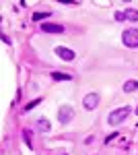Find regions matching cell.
Masks as SVG:
<instances>
[{"mask_svg":"<svg viewBox=\"0 0 138 155\" xmlns=\"http://www.w3.org/2000/svg\"><path fill=\"white\" fill-rule=\"evenodd\" d=\"M52 79H54V81H70V74H64V72H52Z\"/></svg>","mask_w":138,"mask_h":155,"instance_id":"obj_9","label":"cell"},{"mask_svg":"<svg viewBox=\"0 0 138 155\" xmlns=\"http://www.w3.org/2000/svg\"><path fill=\"white\" fill-rule=\"evenodd\" d=\"M72 116H74V110L70 106H62L58 110V120H60L62 124H68L70 120H72Z\"/></svg>","mask_w":138,"mask_h":155,"instance_id":"obj_3","label":"cell"},{"mask_svg":"<svg viewBox=\"0 0 138 155\" xmlns=\"http://www.w3.org/2000/svg\"><path fill=\"white\" fill-rule=\"evenodd\" d=\"M132 114V107H128V106H124V107H117V110H114L111 114H109V118H107V122L111 124V126H117V124H122L124 120L128 118Z\"/></svg>","mask_w":138,"mask_h":155,"instance_id":"obj_1","label":"cell"},{"mask_svg":"<svg viewBox=\"0 0 138 155\" xmlns=\"http://www.w3.org/2000/svg\"><path fill=\"white\" fill-rule=\"evenodd\" d=\"M122 41L126 48H138V29H126L122 33Z\"/></svg>","mask_w":138,"mask_h":155,"instance_id":"obj_2","label":"cell"},{"mask_svg":"<svg viewBox=\"0 0 138 155\" xmlns=\"http://www.w3.org/2000/svg\"><path fill=\"white\" fill-rule=\"evenodd\" d=\"M126 19L128 21H138V11L136 8H128L126 11Z\"/></svg>","mask_w":138,"mask_h":155,"instance_id":"obj_10","label":"cell"},{"mask_svg":"<svg viewBox=\"0 0 138 155\" xmlns=\"http://www.w3.org/2000/svg\"><path fill=\"white\" fill-rule=\"evenodd\" d=\"M82 104H85L87 110H95V107L99 106V93H89V95H85Z\"/></svg>","mask_w":138,"mask_h":155,"instance_id":"obj_4","label":"cell"},{"mask_svg":"<svg viewBox=\"0 0 138 155\" xmlns=\"http://www.w3.org/2000/svg\"><path fill=\"white\" fill-rule=\"evenodd\" d=\"M124 91H126V93L138 91V81H134V79H132V81H126V83H124Z\"/></svg>","mask_w":138,"mask_h":155,"instance_id":"obj_8","label":"cell"},{"mask_svg":"<svg viewBox=\"0 0 138 155\" xmlns=\"http://www.w3.org/2000/svg\"><path fill=\"white\" fill-rule=\"evenodd\" d=\"M37 130H41V132L52 130V124H50V120H47V118H39V120H37Z\"/></svg>","mask_w":138,"mask_h":155,"instance_id":"obj_7","label":"cell"},{"mask_svg":"<svg viewBox=\"0 0 138 155\" xmlns=\"http://www.w3.org/2000/svg\"><path fill=\"white\" fill-rule=\"evenodd\" d=\"M126 19V12H115V21H124Z\"/></svg>","mask_w":138,"mask_h":155,"instance_id":"obj_13","label":"cell"},{"mask_svg":"<svg viewBox=\"0 0 138 155\" xmlns=\"http://www.w3.org/2000/svg\"><path fill=\"white\" fill-rule=\"evenodd\" d=\"M52 12H35L33 15V21H41V19H47Z\"/></svg>","mask_w":138,"mask_h":155,"instance_id":"obj_11","label":"cell"},{"mask_svg":"<svg viewBox=\"0 0 138 155\" xmlns=\"http://www.w3.org/2000/svg\"><path fill=\"white\" fill-rule=\"evenodd\" d=\"M136 116H138V107H136Z\"/></svg>","mask_w":138,"mask_h":155,"instance_id":"obj_14","label":"cell"},{"mask_svg":"<svg viewBox=\"0 0 138 155\" xmlns=\"http://www.w3.org/2000/svg\"><path fill=\"white\" fill-rule=\"evenodd\" d=\"M56 54L62 60H68V62H70V60H74V52H72V50H68L66 46H58V48H56Z\"/></svg>","mask_w":138,"mask_h":155,"instance_id":"obj_5","label":"cell"},{"mask_svg":"<svg viewBox=\"0 0 138 155\" xmlns=\"http://www.w3.org/2000/svg\"><path fill=\"white\" fill-rule=\"evenodd\" d=\"M41 31H46V33H64L66 29L62 25H56V23H43L41 25Z\"/></svg>","mask_w":138,"mask_h":155,"instance_id":"obj_6","label":"cell"},{"mask_svg":"<svg viewBox=\"0 0 138 155\" xmlns=\"http://www.w3.org/2000/svg\"><path fill=\"white\" fill-rule=\"evenodd\" d=\"M39 101H41V99H33V101H31V104H27V106H25V110H27V112H29V110H33V107L37 106V104H39Z\"/></svg>","mask_w":138,"mask_h":155,"instance_id":"obj_12","label":"cell"}]
</instances>
